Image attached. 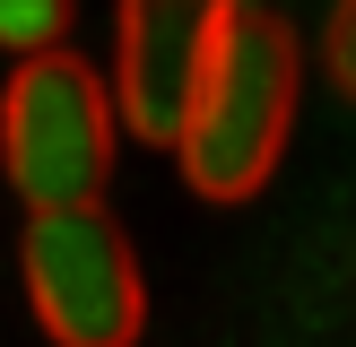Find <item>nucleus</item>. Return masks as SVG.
<instances>
[{
  "label": "nucleus",
  "instance_id": "obj_1",
  "mask_svg": "<svg viewBox=\"0 0 356 347\" xmlns=\"http://www.w3.org/2000/svg\"><path fill=\"white\" fill-rule=\"evenodd\" d=\"M296 113H305V35L278 9L243 0L226 44H218V61H209V78H200V104H191L183 139H174V165L218 208L261 200L270 174L287 165Z\"/></svg>",
  "mask_w": 356,
  "mask_h": 347
},
{
  "label": "nucleus",
  "instance_id": "obj_2",
  "mask_svg": "<svg viewBox=\"0 0 356 347\" xmlns=\"http://www.w3.org/2000/svg\"><path fill=\"white\" fill-rule=\"evenodd\" d=\"M122 104L113 78L79 52H26L0 87V174L26 200V217L44 208H96L104 174H113Z\"/></svg>",
  "mask_w": 356,
  "mask_h": 347
},
{
  "label": "nucleus",
  "instance_id": "obj_3",
  "mask_svg": "<svg viewBox=\"0 0 356 347\" xmlns=\"http://www.w3.org/2000/svg\"><path fill=\"white\" fill-rule=\"evenodd\" d=\"M17 278H26L35 330L52 347H139L148 330V278L113 208H44L17 235Z\"/></svg>",
  "mask_w": 356,
  "mask_h": 347
},
{
  "label": "nucleus",
  "instance_id": "obj_4",
  "mask_svg": "<svg viewBox=\"0 0 356 347\" xmlns=\"http://www.w3.org/2000/svg\"><path fill=\"white\" fill-rule=\"evenodd\" d=\"M243 0H113V104L139 148H174Z\"/></svg>",
  "mask_w": 356,
  "mask_h": 347
},
{
  "label": "nucleus",
  "instance_id": "obj_5",
  "mask_svg": "<svg viewBox=\"0 0 356 347\" xmlns=\"http://www.w3.org/2000/svg\"><path fill=\"white\" fill-rule=\"evenodd\" d=\"M70 17H79V0H0V52H61L70 44Z\"/></svg>",
  "mask_w": 356,
  "mask_h": 347
},
{
  "label": "nucleus",
  "instance_id": "obj_6",
  "mask_svg": "<svg viewBox=\"0 0 356 347\" xmlns=\"http://www.w3.org/2000/svg\"><path fill=\"white\" fill-rule=\"evenodd\" d=\"M322 78L356 104V0H339V9H330V26H322Z\"/></svg>",
  "mask_w": 356,
  "mask_h": 347
}]
</instances>
